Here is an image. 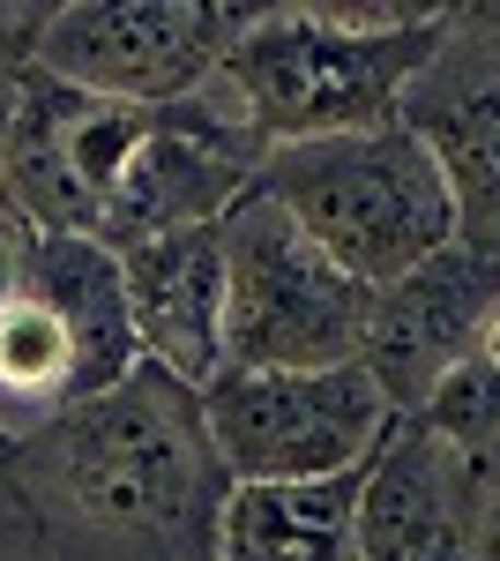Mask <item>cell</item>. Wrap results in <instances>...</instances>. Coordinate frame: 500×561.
<instances>
[{
    "mask_svg": "<svg viewBox=\"0 0 500 561\" xmlns=\"http://www.w3.org/2000/svg\"><path fill=\"white\" fill-rule=\"evenodd\" d=\"M359 479L314 486H232L209 561H359Z\"/></svg>",
    "mask_w": 500,
    "mask_h": 561,
    "instance_id": "7c38bea8",
    "label": "cell"
},
{
    "mask_svg": "<svg viewBox=\"0 0 500 561\" xmlns=\"http://www.w3.org/2000/svg\"><path fill=\"white\" fill-rule=\"evenodd\" d=\"M470 465L426 420H404L359 479V561H470Z\"/></svg>",
    "mask_w": 500,
    "mask_h": 561,
    "instance_id": "30bf717a",
    "label": "cell"
},
{
    "mask_svg": "<svg viewBox=\"0 0 500 561\" xmlns=\"http://www.w3.org/2000/svg\"><path fill=\"white\" fill-rule=\"evenodd\" d=\"M113 255H120L142 367H158V375L202 397L224 375V240H217V225L135 240Z\"/></svg>",
    "mask_w": 500,
    "mask_h": 561,
    "instance_id": "9c48e42d",
    "label": "cell"
},
{
    "mask_svg": "<svg viewBox=\"0 0 500 561\" xmlns=\"http://www.w3.org/2000/svg\"><path fill=\"white\" fill-rule=\"evenodd\" d=\"M31 293L60 314V330L75 345V382H83V397H105V389H120L142 367L127 285H120V255L105 240H90V232H38Z\"/></svg>",
    "mask_w": 500,
    "mask_h": 561,
    "instance_id": "8fae6325",
    "label": "cell"
},
{
    "mask_svg": "<svg viewBox=\"0 0 500 561\" xmlns=\"http://www.w3.org/2000/svg\"><path fill=\"white\" fill-rule=\"evenodd\" d=\"M269 142L254 135L240 98L209 76L195 98L158 105L142 150L120 173L113 203H105V248H135V240H165V232H195V225H224L254 195Z\"/></svg>",
    "mask_w": 500,
    "mask_h": 561,
    "instance_id": "52a82bcc",
    "label": "cell"
},
{
    "mask_svg": "<svg viewBox=\"0 0 500 561\" xmlns=\"http://www.w3.org/2000/svg\"><path fill=\"white\" fill-rule=\"evenodd\" d=\"M15 449H23L15 465L23 494L90 547L179 554L187 531L217 547L224 502H209V486L224 472L202 434V397L158 367H135L120 389L68 404L45 434Z\"/></svg>",
    "mask_w": 500,
    "mask_h": 561,
    "instance_id": "6da1fadb",
    "label": "cell"
},
{
    "mask_svg": "<svg viewBox=\"0 0 500 561\" xmlns=\"http://www.w3.org/2000/svg\"><path fill=\"white\" fill-rule=\"evenodd\" d=\"M31 255H38V225L15 210V203H0V307L31 285Z\"/></svg>",
    "mask_w": 500,
    "mask_h": 561,
    "instance_id": "9a60e30c",
    "label": "cell"
},
{
    "mask_svg": "<svg viewBox=\"0 0 500 561\" xmlns=\"http://www.w3.org/2000/svg\"><path fill=\"white\" fill-rule=\"evenodd\" d=\"M404 128L433 150V165H441L449 195H456L463 232L500 225V83L449 90L441 105L411 113Z\"/></svg>",
    "mask_w": 500,
    "mask_h": 561,
    "instance_id": "5bb4252c",
    "label": "cell"
},
{
    "mask_svg": "<svg viewBox=\"0 0 500 561\" xmlns=\"http://www.w3.org/2000/svg\"><path fill=\"white\" fill-rule=\"evenodd\" d=\"M254 195H269L367 293H388L396 277H411L418 262H433L441 248L463 240L456 195H449V180L433 165V150L404 121L269 150Z\"/></svg>",
    "mask_w": 500,
    "mask_h": 561,
    "instance_id": "3957f363",
    "label": "cell"
},
{
    "mask_svg": "<svg viewBox=\"0 0 500 561\" xmlns=\"http://www.w3.org/2000/svg\"><path fill=\"white\" fill-rule=\"evenodd\" d=\"M500 300V255H470V248H441L433 262H418L411 277H396L388 293H374V330H367V375L381 397L396 404V420H418L433 404V389L456 367H470L478 322Z\"/></svg>",
    "mask_w": 500,
    "mask_h": 561,
    "instance_id": "ba28073f",
    "label": "cell"
},
{
    "mask_svg": "<svg viewBox=\"0 0 500 561\" xmlns=\"http://www.w3.org/2000/svg\"><path fill=\"white\" fill-rule=\"evenodd\" d=\"M15 113H23V68L0 60V158H8V135H15Z\"/></svg>",
    "mask_w": 500,
    "mask_h": 561,
    "instance_id": "ac0fdd59",
    "label": "cell"
},
{
    "mask_svg": "<svg viewBox=\"0 0 500 561\" xmlns=\"http://www.w3.org/2000/svg\"><path fill=\"white\" fill-rule=\"evenodd\" d=\"M470 561H500V486L478 502V524H470Z\"/></svg>",
    "mask_w": 500,
    "mask_h": 561,
    "instance_id": "2e32d148",
    "label": "cell"
},
{
    "mask_svg": "<svg viewBox=\"0 0 500 561\" xmlns=\"http://www.w3.org/2000/svg\"><path fill=\"white\" fill-rule=\"evenodd\" d=\"M470 367L500 389V300L486 307V322H478V345H470Z\"/></svg>",
    "mask_w": 500,
    "mask_h": 561,
    "instance_id": "e0dca14e",
    "label": "cell"
},
{
    "mask_svg": "<svg viewBox=\"0 0 500 561\" xmlns=\"http://www.w3.org/2000/svg\"><path fill=\"white\" fill-rule=\"evenodd\" d=\"M396 427L404 420L367 367H314V375L224 367L202 389V434L232 486H314L367 472Z\"/></svg>",
    "mask_w": 500,
    "mask_h": 561,
    "instance_id": "5b68a950",
    "label": "cell"
},
{
    "mask_svg": "<svg viewBox=\"0 0 500 561\" xmlns=\"http://www.w3.org/2000/svg\"><path fill=\"white\" fill-rule=\"evenodd\" d=\"M224 240V367L314 375L359 367L374 330V293L336 270L269 195H247L217 225Z\"/></svg>",
    "mask_w": 500,
    "mask_h": 561,
    "instance_id": "277c9868",
    "label": "cell"
},
{
    "mask_svg": "<svg viewBox=\"0 0 500 561\" xmlns=\"http://www.w3.org/2000/svg\"><path fill=\"white\" fill-rule=\"evenodd\" d=\"M261 8L224 0H75L31 15V68L113 105H179L224 68Z\"/></svg>",
    "mask_w": 500,
    "mask_h": 561,
    "instance_id": "8992f818",
    "label": "cell"
},
{
    "mask_svg": "<svg viewBox=\"0 0 500 561\" xmlns=\"http://www.w3.org/2000/svg\"><path fill=\"white\" fill-rule=\"evenodd\" d=\"M449 38V8L404 15L388 31H344L314 8H261L240 45L224 53L217 83L240 98V113L269 150L329 142V135L396 128L404 90L426 76V60Z\"/></svg>",
    "mask_w": 500,
    "mask_h": 561,
    "instance_id": "7a4b0ae2",
    "label": "cell"
},
{
    "mask_svg": "<svg viewBox=\"0 0 500 561\" xmlns=\"http://www.w3.org/2000/svg\"><path fill=\"white\" fill-rule=\"evenodd\" d=\"M68 404H83L75 382V345L60 330V314L23 285L15 300L0 307V434L31 442L45 434Z\"/></svg>",
    "mask_w": 500,
    "mask_h": 561,
    "instance_id": "4fadbf2b",
    "label": "cell"
}]
</instances>
